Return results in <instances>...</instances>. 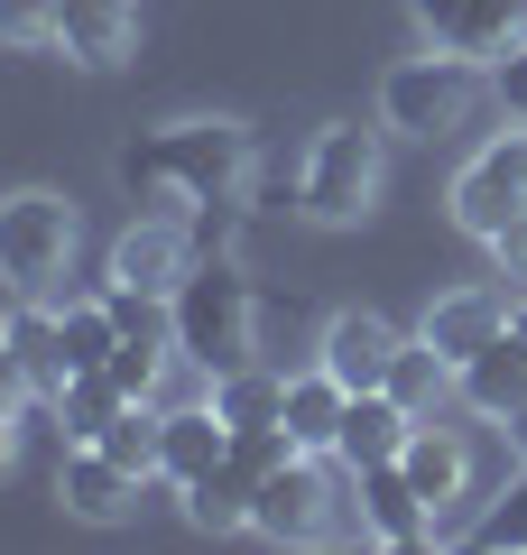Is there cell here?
Wrapping results in <instances>:
<instances>
[{
    "mask_svg": "<svg viewBox=\"0 0 527 555\" xmlns=\"http://www.w3.org/2000/svg\"><path fill=\"white\" fill-rule=\"evenodd\" d=\"M250 167L259 149L241 120H167V130L120 149V185L130 195H176V204H241Z\"/></svg>",
    "mask_w": 527,
    "mask_h": 555,
    "instance_id": "1",
    "label": "cell"
},
{
    "mask_svg": "<svg viewBox=\"0 0 527 555\" xmlns=\"http://www.w3.org/2000/svg\"><path fill=\"white\" fill-rule=\"evenodd\" d=\"M167 334H176V361H195L204 379L241 371L259 352V287L232 269V259H195L167 297Z\"/></svg>",
    "mask_w": 527,
    "mask_h": 555,
    "instance_id": "2",
    "label": "cell"
},
{
    "mask_svg": "<svg viewBox=\"0 0 527 555\" xmlns=\"http://www.w3.org/2000/svg\"><path fill=\"white\" fill-rule=\"evenodd\" d=\"M380 177H389V130H361V120H324L296 167V214L306 222H361L380 204Z\"/></svg>",
    "mask_w": 527,
    "mask_h": 555,
    "instance_id": "3",
    "label": "cell"
},
{
    "mask_svg": "<svg viewBox=\"0 0 527 555\" xmlns=\"http://www.w3.org/2000/svg\"><path fill=\"white\" fill-rule=\"evenodd\" d=\"M472 102H481V65L453 56V47H435V56H398L389 75H380V130L389 139H445L472 120Z\"/></svg>",
    "mask_w": 527,
    "mask_h": 555,
    "instance_id": "4",
    "label": "cell"
},
{
    "mask_svg": "<svg viewBox=\"0 0 527 555\" xmlns=\"http://www.w3.org/2000/svg\"><path fill=\"white\" fill-rule=\"evenodd\" d=\"M75 204L56 185H20V195H0V287L10 297H47L65 269H75Z\"/></svg>",
    "mask_w": 527,
    "mask_h": 555,
    "instance_id": "5",
    "label": "cell"
},
{
    "mask_svg": "<svg viewBox=\"0 0 527 555\" xmlns=\"http://www.w3.org/2000/svg\"><path fill=\"white\" fill-rule=\"evenodd\" d=\"M518 214H527V120L509 139H490V149H472L463 177H453V222H463L472 241H490Z\"/></svg>",
    "mask_w": 527,
    "mask_h": 555,
    "instance_id": "6",
    "label": "cell"
},
{
    "mask_svg": "<svg viewBox=\"0 0 527 555\" xmlns=\"http://www.w3.org/2000/svg\"><path fill=\"white\" fill-rule=\"evenodd\" d=\"M333 481H324V454H287L269 481L250 491V537H269V546H314V537L333 528Z\"/></svg>",
    "mask_w": 527,
    "mask_h": 555,
    "instance_id": "7",
    "label": "cell"
},
{
    "mask_svg": "<svg viewBox=\"0 0 527 555\" xmlns=\"http://www.w3.org/2000/svg\"><path fill=\"white\" fill-rule=\"evenodd\" d=\"M426 47H453V56H500V47L527 38V0H408Z\"/></svg>",
    "mask_w": 527,
    "mask_h": 555,
    "instance_id": "8",
    "label": "cell"
},
{
    "mask_svg": "<svg viewBox=\"0 0 527 555\" xmlns=\"http://www.w3.org/2000/svg\"><path fill=\"white\" fill-rule=\"evenodd\" d=\"M195 269V232L176 214H139L130 232L112 241V278L120 287H149V297H176V278Z\"/></svg>",
    "mask_w": 527,
    "mask_h": 555,
    "instance_id": "9",
    "label": "cell"
},
{
    "mask_svg": "<svg viewBox=\"0 0 527 555\" xmlns=\"http://www.w3.org/2000/svg\"><path fill=\"white\" fill-rule=\"evenodd\" d=\"M398 473L416 481V500L435 509V528H453V509H472V444L453 436V426H416L408 436V454H398Z\"/></svg>",
    "mask_w": 527,
    "mask_h": 555,
    "instance_id": "10",
    "label": "cell"
},
{
    "mask_svg": "<svg viewBox=\"0 0 527 555\" xmlns=\"http://www.w3.org/2000/svg\"><path fill=\"white\" fill-rule=\"evenodd\" d=\"M398 324L389 315H371V306H343V315L324 324V343H314V361H324L333 379H343V389H380V379H389V361H398Z\"/></svg>",
    "mask_w": 527,
    "mask_h": 555,
    "instance_id": "11",
    "label": "cell"
},
{
    "mask_svg": "<svg viewBox=\"0 0 527 555\" xmlns=\"http://www.w3.org/2000/svg\"><path fill=\"white\" fill-rule=\"evenodd\" d=\"M351 491H361V537L371 546H435V509L416 500V481L398 473V463H371V473H351Z\"/></svg>",
    "mask_w": 527,
    "mask_h": 555,
    "instance_id": "12",
    "label": "cell"
},
{
    "mask_svg": "<svg viewBox=\"0 0 527 555\" xmlns=\"http://www.w3.org/2000/svg\"><path fill=\"white\" fill-rule=\"evenodd\" d=\"M453 398H463L472 416H490V426H509V416L527 408V334L509 324V334H490L481 352L453 371Z\"/></svg>",
    "mask_w": 527,
    "mask_h": 555,
    "instance_id": "13",
    "label": "cell"
},
{
    "mask_svg": "<svg viewBox=\"0 0 527 555\" xmlns=\"http://www.w3.org/2000/svg\"><path fill=\"white\" fill-rule=\"evenodd\" d=\"M416 426H426V416H408L389 389H351V408H343V436H333V463H343V473H371V463H398Z\"/></svg>",
    "mask_w": 527,
    "mask_h": 555,
    "instance_id": "14",
    "label": "cell"
},
{
    "mask_svg": "<svg viewBox=\"0 0 527 555\" xmlns=\"http://www.w3.org/2000/svg\"><path fill=\"white\" fill-rule=\"evenodd\" d=\"M56 500L83 518V528H120L139 509V473H120L102 444H65V473H56Z\"/></svg>",
    "mask_w": 527,
    "mask_h": 555,
    "instance_id": "15",
    "label": "cell"
},
{
    "mask_svg": "<svg viewBox=\"0 0 527 555\" xmlns=\"http://www.w3.org/2000/svg\"><path fill=\"white\" fill-rule=\"evenodd\" d=\"M56 47L93 75H112L139 47V0H56Z\"/></svg>",
    "mask_w": 527,
    "mask_h": 555,
    "instance_id": "16",
    "label": "cell"
},
{
    "mask_svg": "<svg viewBox=\"0 0 527 555\" xmlns=\"http://www.w3.org/2000/svg\"><path fill=\"white\" fill-rule=\"evenodd\" d=\"M222 454H232V426L214 416V398L204 408H167L157 416V481H204V473H222Z\"/></svg>",
    "mask_w": 527,
    "mask_h": 555,
    "instance_id": "17",
    "label": "cell"
},
{
    "mask_svg": "<svg viewBox=\"0 0 527 555\" xmlns=\"http://www.w3.org/2000/svg\"><path fill=\"white\" fill-rule=\"evenodd\" d=\"M416 334H426L435 352L463 371V361L481 352L490 334H509V287H453V297H435V306H426V324H416Z\"/></svg>",
    "mask_w": 527,
    "mask_h": 555,
    "instance_id": "18",
    "label": "cell"
},
{
    "mask_svg": "<svg viewBox=\"0 0 527 555\" xmlns=\"http://www.w3.org/2000/svg\"><path fill=\"white\" fill-rule=\"evenodd\" d=\"M343 408H351V389L324 371V361H314V371H296V379H287V416H278V426L296 436V454H324V463H333V436H343Z\"/></svg>",
    "mask_w": 527,
    "mask_h": 555,
    "instance_id": "19",
    "label": "cell"
},
{
    "mask_svg": "<svg viewBox=\"0 0 527 555\" xmlns=\"http://www.w3.org/2000/svg\"><path fill=\"white\" fill-rule=\"evenodd\" d=\"M0 334L20 343V371H28V389H38V398H56L65 379H75V361H65V334H56V306H47V297H20V315L0 324Z\"/></svg>",
    "mask_w": 527,
    "mask_h": 555,
    "instance_id": "20",
    "label": "cell"
},
{
    "mask_svg": "<svg viewBox=\"0 0 527 555\" xmlns=\"http://www.w3.org/2000/svg\"><path fill=\"white\" fill-rule=\"evenodd\" d=\"M380 389H389V398H398L408 416H445V398H453V361L435 352L426 334H408V343H398V361H389V379H380Z\"/></svg>",
    "mask_w": 527,
    "mask_h": 555,
    "instance_id": "21",
    "label": "cell"
},
{
    "mask_svg": "<svg viewBox=\"0 0 527 555\" xmlns=\"http://www.w3.org/2000/svg\"><path fill=\"white\" fill-rule=\"evenodd\" d=\"M214 416L222 426H278V416H287V371H259V361L222 371L214 379Z\"/></svg>",
    "mask_w": 527,
    "mask_h": 555,
    "instance_id": "22",
    "label": "cell"
},
{
    "mask_svg": "<svg viewBox=\"0 0 527 555\" xmlns=\"http://www.w3.org/2000/svg\"><path fill=\"white\" fill-rule=\"evenodd\" d=\"M47 408H56V436H65V444H93L102 426H112V416L130 408V398L112 389V371H75L56 398H47Z\"/></svg>",
    "mask_w": 527,
    "mask_h": 555,
    "instance_id": "23",
    "label": "cell"
},
{
    "mask_svg": "<svg viewBox=\"0 0 527 555\" xmlns=\"http://www.w3.org/2000/svg\"><path fill=\"white\" fill-rule=\"evenodd\" d=\"M157 416H167V408H157V398H130V408H120L112 416V426H102V454H112L120 463V473H139V481H157Z\"/></svg>",
    "mask_w": 527,
    "mask_h": 555,
    "instance_id": "24",
    "label": "cell"
},
{
    "mask_svg": "<svg viewBox=\"0 0 527 555\" xmlns=\"http://www.w3.org/2000/svg\"><path fill=\"white\" fill-rule=\"evenodd\" d=\"M185 518H195L204 537L250 528V481H241V473H204V481H185Z\"/></svg>",
    "mask_w": 527,
    "mask_h": 555,
    "instance_id": "25",
    "label": "cell"
},
{
    "mask_svg": "<svg viewBox=\"0 0 527 555\" xmlns=\"http://www.w3.org/2000/svg\"><path fill=\"white\" fill-rule=\"evenodd\" d=\"M56 334H65V361H75V371H102L112 343H120V324H112L102 297H75V306H56Z\"/></svg>",
    "mask_w": 527,
    "mask_h": 555,
    "instance_id": "26",
    "label": "cell"
},
{
    "mask_svg": "<svg viewBox=\"0 0 527 555\" xmlns=\"http://www.w3.org/2000/svg\"><path fill=\"white\" fill-rule=\"evenodd\" d=\"M167 352H176L167 334H120L102 371H112V389H120V398H157V379H167Z\"/></svg>",
    "mask_w": 527,
    "mask_h": 555,
    "instance_id": "27",
    "label": "cell"
},
{
    "mask_svg": "<svg viewBox=\"0 0 527 555\" xmlns=\"http://www.w3.org/2000/svg\"><path fill=\"white\" fill-rule=\"evenodd\" d=\"M287 454H296V436H287V426H232V454H222V473H241V481L259 491V481H269Z\"/></svg>",
    "mask_w": 527,
    "mask_h": 555,
    "instance_id": "28",
    "label": "cell"
},
{
    "mask_svg": "<svg viewBox=\"0 0 527 555\" xmlns=\"http://www.w3.org/2000/svg\"><path fill=\"white\" fill-rule=\"evenodd\" d=\"M0 47H56V0H0Z\"/></svg>",
    "mask_w": 527,
    "mask_h": 555,
    "instance_id": "29",
    "label": "cell"
},
{
    "mask_svg": "<svg viewBox=\"0 0 527 555\" xmlns=\"http://www.w3.org/2000/svg\"><path fill=\"white\" fill-rule=\"evenodd\" d=\"M490 93H500V112H509V120H527V38L490 56Z\"/></svg>",
    "mask_w": 527,
    "mask_h": 555,
    "instance_id": "30",
    "label": "cell"
},
{
    "mask_svg": "<svg viewBox=\"0 0 527 555\" xmlns=\"http://www.w3.org/2000/svg\"><path fill=\"white\" fill-rule=\"evenodd\" d=\"M481 546H527V481H518V491H509V509H490Z\"/></svg>",
    "mask_w": 527,
    "mask_h": 555,
    "instance_id": "31",
    "label": "cell"
},
{
    "mask_svg": "<svg viewBox=\"0 0 527 555\" xmlns=\"http://www.w3.org/2000/svg\"><path fill=\"white\" fill-rule=\"evenodd\" d=\"M490 259H500V278H518V287H527V214L490 232Z\"/></svg>",
    "mask_w": 527,
    "mask_h": 555,
    "instance_id": "32",
    "label": "cell"
},
{
    "mask_svg": "<svg viewBox=\"0 0 527 555\" xmlns=\"http://www.w3.org/2000/svg\"><path fill=\"white\" fill-rule=\"evenodd\" d=\"M28 398L38 389H28V371H20V343L0 334V408H28Z\"/></svg>",
    "mask_w": 527,
    "mask_h": 555,
    "instance_id": "33",
    "label": "cell"
},
{
    "mask_svg": "<svg viewBox=\"0 0 527 555\" xmlns=\"http://www.w3.org/2000/svg\"><path fill=\"white\" fill-rule=\"evenodd\" d=\"M10 454H20V408H0V473H10Z\"/></svg>",
    "mask_w": 527,
    "mask_h": 555,
    "instance_id": "34",
    "label": "cell"
},
{
    "mask_svg": "<svg viewBox=\"0 0 527 555\" xmlns=\"http://www.w3.org/2000/svg\"><path fill=\"white\" fill-rule=\"evenodd\" d=\"M509 444H518V463H527V408H518V416H509Z\"/></svg>",
    "mask_w": 527,
    "mask_h": 555,
    "instance_id": "35",
    "label": "cell"
},
{
    "mask_svg": "<svg viewBox=\"0 0 527 555\" xmlns=\"http://www.w3.org/2000/svg\"><path fill=\"white\" fill-rule=\"evenodd\" d=\"M509 324H518V334H527V287H518V297H509Z\"/></svg>",
    "mask_w": 527,
    "mask_h": 555,
    "instance_id": "36",
    "label": "cell"
}]
</instances>
